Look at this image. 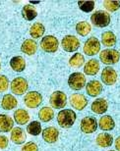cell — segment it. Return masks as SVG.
<instances>
[{
  "label": "cell",
  "instance_id": "6da1fadb",
  "mask_svg": "<svg viewBox=\"0 0 120 151\" xmlns=\"http://www.w3.org/2000/svg\"><path fill=\"white\" fill-rule=\"evenodd\" d=\"M77 115L71 109L61 110L57 115V123L58 125L63 129L71 128L76 122Z\"/></svg>",
  "mask_w": 120,
  "mask_h": 151
},
{
  "label": "cell",
  "instance_id": "7a4b0ae2",
  "mask_svg": "<svg viewBox=\"0 0 120 151\" xmlns=\"http://www.w3.org/2000/svg\"><path fill=\"white\" fill-rule=\"evenodd\" d=\"M92 24L98 28H104L110 23V15L106 11H95L91 16Z\"/></svg>",
  "mask_w": 120,
  "mask_h": 151
},
{
  "label": "cell",
  "instance_id": "3957f363",
  "mask_svg": "<svg viewBox=\"0 0 120 151\" xmlns=\"http://www.w3.org/2000/svg\"><path fill=\"white\" fill-rule=\"evenodd\" d=\"M59 46V41L53 35H46L40 41V47L47 53H54L57 51Z\"/></svg>",
  "mask_w": 120,
  "mask_h": 151
},
{
  "label": "cell",
  "instance_id": "277c9868",
  "mask_svg": "<svg viewBox=\"0 0 120 151\" xmlns=\"http://www.w3.org/2000/svg\"><path fill=\"white\" fill-rule=\"evenodd\" d=\"M100 61L106 65H113L120 59V54L115 49H104L100 54Z\"/></svg>",
  "mask_w": 120,
  "mask_h": 151
},
{
  "label": "cell",
  "instance_id": "5b68a950",
  "mask_svg": "<svg viewBox=\"0 0 120 151\" xmlns=\"http://www.w3.org/2000/svg\"><path fill=\"white\" fill-rule=\"evenodd\" d=\"M86 77L82 73H73L70 75V77L68 78V84L70 86V88L74 90H80L84 88V86H86Z\"/></svg>",
  "mask_w": 120,
  "mask_h": 151
},
{
  "label": "cell",
  "instance_id": "8992f818",
  "mask_svg": "<svg viewBox=\"0 0 120 151\" xmlns=\"http://www.w3.org/2000/svg\"><path fill=\"white\" fill-rule=\"evenodd\" d=\"M84 53L88 56H94L98 54L100 50V40L97 37H90L87 39V41L84 44Z\"/></svg>",
  "mask_w": 120,
  "mask_h": 151
},
{
  "label": "cell",
  "instance_id": "52a82bcc",
  "mask_svg": "<svg viewBox=\"0 0 120 151\" xmlns=\"http://www.w3.org/2000/svg\"><path fill=\"white\" fill-rule=\"evenodd\" d=\"M29 88V83L24 78H16L11 83V91L16 95H23Z\"/></svg>",
  "mask_w": 120,
  "mask_h": 151
},
{
  "label": "cell",
  "instance_id": "ba28073f",
  "mask_svg": "<svg viewBox=\"0 0 120 151\" xmlns=\"http://www.w3.org/2000/svg\"><path fill=\"white\" fill-rule=\"evenodd\" d=\"M49 102L54 109H61L67 104V96L62 91H54L50 95Z\"/></svg>",
  "mask_w": 120,
  "mask_h": 151
},
{
  "label": "cell",
  "instance_id": "9c48e42d",
  "mask_svg": "<svg viewBox=\"0 0 120 151\" xmlns=\"http://www.w3.org/2000/svg\"><path fill=\"white\" fill-rule=\"evenodd\" d=\"M24 102H25L27 107L34 109V108H37L41 104V102H43V96L38 91H30L24 97Z\"/></svg>",
  "mask_w": 120,
  "mask_h": 151
},
{
  "label": "cell",
  "instance_id": "30bf717a",
  "mask_svg": "<svg viewBox=\"0 0 120 151\" xmlns=\"http://www.w3.org/2000/svg\"><path fill=\"white\" fill-rule=\"evenodd\" d=\"M61 45L67 52H74L80 47V40L74 35H65L61 40Z\"/></svg>",
  "mask_w": 120,
  "mask_h": 151
},
{
  "label": "cell",
  "instance_id": "8fae6325",
  "mask_svg": "<svg viewBox=\"0 0 120 151\" xmlns=\"http://www.w3.org/2000/svg\"><path fill=\"white\" fill-rule=\"evenodd\" d=\"M81 131L84 134H93L98 129V122L95 117H85L81 121Z\"/></svg>",
  "mask_w": 120,
  "mask_h": 151
},
{
  "label": "cell",
  "instance_id": "7c38bea8",
  "mask_svg": "<svg viewBox=\"0 0 120 151\" xmlns=\"http://www.w3.org/2000/svg\"><path fill=\"white\" fill-rule=\"evenodd\" d=\"M101 81L106 86H112L117 81V73L111 67H106L101 72Z\"/></svg>",
  "mask_w": 120,
  "mask_h": 151
},
{
  "label": "cell",
  "instance_id": "4fadbf2b",
  "mask_svg": "<svg viewBox=\"0 0 120 151\" xmlns=\"http://www.w3.org/2000/svg\"><path fill=\"white\" fill-rule=\"evenodd\" d=\"M70 104L74 109L81 111L88 105V99L83 94L75 93V94H72L70 96Z\"/></svg>",
  "mask_w": 120,
  "mask_h": 151
},
{
  "label": "cell",
  "instance_id": "5bb4252c",
  "mask_svg": "<svg viewBox=\"0 0 120 151\" xmlns=\"http://www.w3.org/2000/svg\"><path fill=\"white\" fill-rule=\"evenodd\" d=\"M59 137V131L54 127L46 128L43 132V138L47 143H54L57 141Z\"/></svg>",
  "mask_w": 120,
  "mask_h": 151
},
{
  "label": "cell",
  "instance_id": "9a60e30c",
  "mask_svg": "<svg viewBox=\"0 0 120 151\" xmlns=\"http://www.w3.org/2000/svg\"><path fill=\"white\" fill-rule=\"evenodd\" d=\"M103 84L100 83V81H97V80H94V81H91L90 83H88L86 86V90H87V93L92 96V97H97L103 92Z\"/></svg>",
  "mask_w": 120,
  "mask_h": 151
},
{
  "label": "cell",
  "instance_id": "2e32d148",
  "mask_svg": "<svg viewBox=\"0 0 120 151\" xmlns=\"http://www.w3.org/2000/svg\"><path fill=\"white\" fill-rule=\"evenodd\" d=\"M91 109L95 114H103L108 109V103L104 98H98L92 103Z\"/></svg>",
  "mask_w": 120,
  "mask_h": 151
},
{
  "label": "cell",
  "instance_id": "e0dca14e",
  "mask_svg": "<svg viewBox=\"0 0 120 151\" xmlns=\"http://www.w3.org/2000/svg\"><path fill=\"white\" fill-rule=\"evenodd\" d=\"M14 128V121L8 115H0V132H11Z\"/></svg>",
  "mask_w": 120,
  "mask_h": 151
},
{
  "label": "cell",
  "instance_id": "ac0fdd59",
  "mask_svg": "<svg viewBox=\"0 0 120 151\" xmlns=\"http://www.w3.org/2000/svg\"><path fill=\"white\" fill-rule=\"evenodd\" d=\"M27 135L22 128H13L11 131V140L15 144H23L26 141Z\"/></svg>",
  "mask_w": 120,
  "mask_h": 151
},
{
  "label": "cell",
  "instance_id": "d6986e66",
  "mask_svg": "<svg viewBox=\"0 0 120 151\" xmlns=\"http://www.w3.org/2000/svg\"><path fill=\"white\" fill-rule=\"evenodd\" d=\"M100 71V62L97 59H91L84 66V73L88 76H95Z\"/></svg>",
  "mask_w": 120,
  "mask_h": 151
},
{
  "label": "cell",
  "instance_id": "ffe728a7",
  "mask_svg": "<svg viewBox=\"0 0 120 151\" xmlns=\"http://www.w3.org/2000/svg\"><path fill=\"white\" fill-rule=\"evenodd\" d=\"M38 50V44L37 41L34 39H27L23 42L21 45V51L23 53L27 54V55H34Z\"/></svg>",
  "mask_w": 120,
  "mask_h": 151
},
{
  "label": "cell",
  "instance_id": "44dd1931",
  "mask_svg": "<svg viewBox=\"0 0 120 151\" xmlns=\"http://www.w3.org/2000/svg\"><path fill=\"white\" fill-rule=\"evenodd\" d=\"M98 126H100V129H103V131H112L115 127V122L111 116L106 115V116H103L100 119Z\"/></svg>",
  "mask_w": 120,
  "mask_h": 151
},
{
  "label": "cell",
  "instance_id": "7402d4cb",
  "mask_svg": "<svg viewBox=\"0 0 120 151\" xmlns=\"http://www.w3.org/2000/svg\"><path fill=\"white\" fill-rule=\"evenodd\" d=\"M17 105H18V101L15 98V96L11 94H6L3 96L1 101V106L4 110H12L14 108H16Z\"/></svg>",
  "mask_w": 120,
  "mask_h": 151
},
{
  "label": "cell",
  "instance_id": "603a6c76",
  "mask_svg": "<svg viewBox=\"0 0 120 151\" xmlns=\"http://www.w3.org/2000/svg\"><path fill=\"white\" fill-rule=\"evenodd\" d=\"M10 66L15 72H23L26 68V61L23 57L15 56L10 60Z\"/></svg>",
  "mask_w": 120,
  "mask_h": 151
},
{
  "label": "cell",
  "instance_id": "cb8c5ba5",
  "mask_svg": "<svg viewBox=\"0 0 120 151\" xmlns=\"http://www.w3.org/2000/svg\"><path fill=\"white\" fill-rule=\"evenodd\" d=\"M22 16L27 21H33L38 16V12L35 8L31 4H27L22 9Z\"/></svg>",
  "mask_w": 120,
  "mask_h": 151
},
{
  "label": "cell",
  "instance_id": "d4e9b609",
  "mask_svg": "<svg viewBox=\"0 0 120 151\" xmlns=\"http://www.w3.org/2000/svg\"><path fill=\"white\" fill-rule=\"evenodd\" d=\"M14 119L18 125H26L30 120V115L24 109H18L14 113Z\"/></svg>",
  "mask_w": 120,
  "mask_h": 151
},
{
  "label": "cell",
  "instance_id": "484cf974",
  "mask_svg": "<svg viewBox=\"0 0 120 151\" xmlns=\"http://www.w3.org/2000/svg\"><path fill=\"white\" fill-rule=\"evenodd\" d=\"M97 143L100 147H109L113 143V137L109 134H100L97 137Z\"/></svg>",
  "mask_w": 120,
  "mask_h": 151
},
{
  "label": "cell",
  "instance_id": "4316f807",
  "mask_svg": "<svg viewBox=\"0 0 120 151\" xmlns=\"http://www.w3.org/2000/svg\"><path fill=\"white\" fill-rule=\"evenodd\" d=\"M101 42L104 46L106 47H111L116 43V37L112 32H104L101 35Z\"/></svg>",
  "mask_w": 120,
  "mask_h": 151
},
{
  "label": "cell",
  "instance_id": "83f0119b",
  "mask_svg": "<svg viewBox=\"0 0 120 151\" xmlns=\"http://www.w3.org/2000/svg\"><path fill=\"white\" fill-rule=\"evenodd\" d=\"M44 32H46V29L41 23H35L30 29V35H32L33 38L41 37L44 35Z\"/></svg>",
  "mask_w": 120,
  "mask_h": 151
},
{
  "label": "cell",
  "instance_id": "f1b7e54d",
  "mask_svg": "<svg viewBox=\"0 0 120 151\" xmlns=\"http://www.w3.org/2000/svg\"><path fill=\"white\" fill-rule=\"evenodd\" d=\"M53 117H54V112H53L52 108L50 107H43L38 112V118L43 123H47L49 121H51Z\"/></svg>",
  "mask_w": 120,
  "mask_h": 151
},
{
  "label": "cell",
  "instance_id": "f546056e",
  "mask_svg": "<svg viewBox=\"0 0 120 151\" xmlns=\"http://www.w3.org/2000/svg\"><path fill=\"white\" fill-rule=\"evenodd\" d=\"M85 63V57L81 53H76L69 59V65L73 68H81Z\"/></svg>",
  "mask_w": 120,
  "mask_h": 151
},
{
  "label": "cell",
  "instance_id": "4dcf8cb0",
  "mask_svg": "<svg viewBox=\"0 0 120 151\" xmlns=\"http://www.w3.org/2000/svg\"><path fill=\"white\" fill-rule=\"evenodd\" d=\"M92 27L88 22H80L76 25V32L78 35H82V37H86L91 32Z\"/></svg>",
  "mask_w": 120,
  "mask_h": 151
},
{
  "label": "cell",
  "instance_id": "1f68e13d",
  "mask_svg": "<svg viewBox=\"0 0 120 151\" xmlns=\"http://www.w3.org/2000/svg\"><path fill=\"white\" fill-rule=\"evenodd\" d=\"M27 132L31 135H38L41 132V125L38 121H34L29 124L27 127Z\"/></svg>",
  "mask_w": 120,
  "mask_h": 151
},
{
  "label": "cell",
  "instance_id": "d6a6232c",
  "mask_svg": "<svg viewBox=\"0 0 120 151\" xmlns=\"http://www.w3.org/2000/svg\"><path fill=\"white\" fill-rule=\"evenodd\" d=\"M78 6L83 12L89 13L95 8V1H78Z\"/></svg>",
  "mask_w": 120,
  "mask_h": 151
},
{
  "label": "cell",
  "instance_id": "836d02e7",
  "mask_svg": "<svg viewBox=\"0 0 120 151\" xmlns=\"http://www.w3.org/2000/svg\"><path fill=\"white\" fill-rule=\"evenodd\" d=\"M104 8L109 12H115L120 8V1H104Z\"/></svg>",
  "mask_w": 120,
  "mask_h": 151
},
{
  "label": "cell",
  "instance_id": "e575fe53",
  "mask_svg": "<svg viewBox=\"0 0 120 151\" xmlns=\"http://www.w3.org/2000/svg\"><path fill=\"white\" fill-rule=\"evenodd\" d=\"M9 86V81L8 78L3 75H0V92H3L8 89Z\"/></svg>",
  "mask_w": 120,
  "mask_h": 151
},
{
  "label": "cell",
  "instance_id": "d590c367",
  "mask_svg": "<svg viewBox=\"0 0 120 151\" xmlns=\"http://www.w3.org/2000/svg\"><path fill=\"white\" fill-rule=\"evenodd\" d=\"M21 151H38V147L37 145V143L31 141V142H29V143H26L25 145L23 146V148Z\"/></svg>",
  "mask_w": 120,
  "mask_h": 151
},
{
  "label": "cell",
  "instance_id": "8d00e7d4",
  "mask_svg": "<svg viewBox=\"0 0 120 151\" xmlns=\"http://www.w3.org/2000/svg\"><path fill=\"white\" fill-rule=\"evenodd\" d=\"M9 139L5 135H0V149H5L8 146Z\"/></svg>",
  "mask_w": 120,
  "mask_h": 151
},
{
  "label": "cell",
  "instance_id": "74e56055",
  "mask_svg": "<svg viewBox=\"0 0 120 151\" xmlns=\"http://www.w3.org/2000/svg\"><path fill=\"white\" fill-rule=\"evenodd\" d=\"M115 148L117 151H120V137L115 139Z\"/></svg>",
  "mask_w": 120,
  "mask_h": 151
},
{
  "label": "cell",
  "instance_id": "f35d334b",
  "mask_svg": "<svg viewBox=\"0 0 120 151\" xmlns=\"http://www.w3.org/2000/svg\"><path fill=\"white\" fill-rule=\"evenodd\" d=\"M32 4H38L40 3V1H31Z\"/></svg>",
  "mask_w": 120,
  "mask_h": 151
},
{
  "label": "cell",
  "instance_id": "ab89813d",
  "mask_svg": "<svg viewBox=\"0 0 120 151\" xmlns=\"http://www.w3.org/2000/svg\"><path fill=\"white\" fill-rule=\"evenodd\" d=\"M0 69H1V63H0Z\"/></svg>",
  "mask_w": 120,
  "mask_h": 151
},
{
  "label": "cell",
  "instance_id": "60d3db41",
  "mask_svg": "<svg viewBox=\"0 0 120 151\" xmlns=\"http://www.w3.org/2000/svg\"><path fill=\"white\" fill-rule=\"evenodd\" d=\"M109 151H114V150H109Z\"/></svg>",
  "mask_w": 120,
  "mask_h": 151
}]
</instances>
